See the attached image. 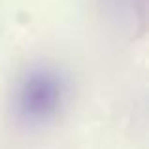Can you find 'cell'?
Segmentation results:
<instances>
[{"label":"cell","instance_id":"1","mask_svg":"<svg viewBox=\"0 0 149 149\" xmlns=\"http://www.w3.org/2000/svg\"><path fill=\"white\" fill-rule=\"evenodd\" d=\"M70 83L58 68L32 64L17 77L11 95V113L25 127H45L62 113Z\"/></svg>","mask_w":149,"mask_h":149}]
</instances>
